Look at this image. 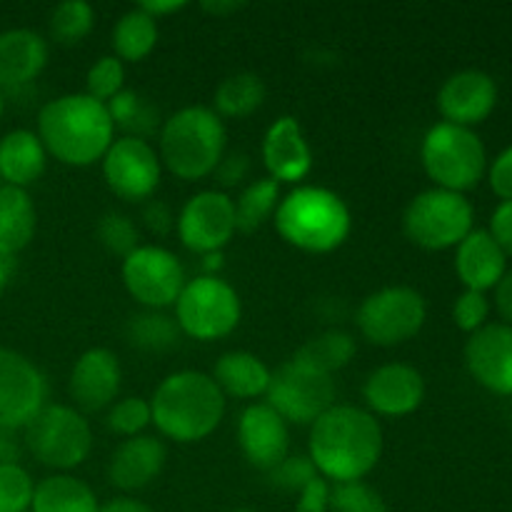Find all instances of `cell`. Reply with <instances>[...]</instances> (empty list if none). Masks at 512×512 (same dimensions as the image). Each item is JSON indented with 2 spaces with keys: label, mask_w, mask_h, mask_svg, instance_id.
Listing matches in <instances>:
<instances>
[{
  "label": "cell",
  "mask_w": 512,
  "mask_h": 512,
  "mask_svg": "<svg viewBox=\"0 0 512 512\" xmlns=\"http://www.w3.org/2000/svg\"><path fill=\"white\" fill-rule=\"evenodd\" d=\"M273 220L285 243L313 255L338 250L353 230L348 203L323 185H295L280 198Z\"/></svg>",
  "instance_id": "4"
},
{
  "label": "cell",
  "mask_w": 512,
  "mask_h": 512,
  "mask_svg": "<svg viewBox=\"0 0 512 512\" xmlns=\"http://www.w3.org/2000/svg\"><path fill=\"white\" fill-rule=\"evenodd\" d=\"M168 448L155 435H135L125 438L110 455L108 478L123 493L143 490L163 473Z\"/></svg>",
  "instance_id": "22"
},
{
  "label": "cell",
  "mask_w": 512,
  "mask_h": 512,
  "mask_svg": "<svg viewBox=\"0 0 512 512\" xmlns=\"http://www.w3.org/2000/svg\"><path fill=\"white\" fill-rule=\"evenodd\" d=\"M175 230L190 253H223L238 230L233 198L225 190H200L183 205Z\"/></svg>",
  "instance_id": "14"
},
{
  "label": "cell",
  "mask_w": 512,
  "mask_h": 512,
  "mask_svg": "<svg viewBox=\"0 0 512 512\" xmlns=\"http://www.w3.org/2000/svg\"><path fill=\"white\" fill-rule=\"evenodd\" d=\"M370 413L383 418H405L425 400V378L408 363H388L375 368L363 385Z\"/></svg>",
  "instance_id": "17"
},
{
  "label": "cell",
  "mask_w": 512,
  "mask_h": 512,
  "mask_svg": "<svg viewBox=\"0 0 512 512\" xmlns=\"http://www.w3.org/2000/svg\"><path fill=\"white\" fill-rule=\"evenodd\" d=\"M180 328L175 318L165 315L163 310H145V313L135 315L128 323V340L140 350L148 353H163L178 345Z\"/></svg>",
  "instance_id": "34"
},
{
  "label": "cell",
  "mask_w": 512,
  "mask_h": 512,
  "mask_svg": "<svg viewBox=\"0 0 512 512\" xmlns=\"http://www.w3.org/2000/svg\"><path fill=\"white\" fill-rule=\"evenodd\" d=\"M330 490H333V485H330L328 480L315 478L313 483H308L298 493L295 512H328V508H330Z\"/></svg>",
  "instance_id": "45"
},
{
  "label": "cell",
  "mask_w": 512,
  "mask_h": 512,
  "mask_svg": "<svg viewBox=\"0 0 512 512\" xmlns=\"http://www.w3.org/2000/svg\"><path fill=\"white\" fill-rule=\"evenodd\" d=\"M123 285L130 298L148 310H163L175 305L185 288V268L175 253L160 245H138L123 258Z\"/></svg>",
  "instance_id": "12"
},
{
  "label": "cell",
  "mask_w": 512,
  "mask_h": 512,
  "mask_svg": "<svg viewBox=\"0 0 512 512\" xmlns=\"http://www.w3.org/2000/svg\"><path fill=\"white\" fill-rule=\"evenodd\" d=\"M113 50L118 60H128V63H140L148 58L158 45V20L150 18L145 10L138 5L130 8L118 18L113 25Z\"/></svg>",
  "instance_id": "30"
},
{
  "label": "cell",
  "mask_w": 512,
  "mask_h": 512,
  "mask_svg": "<svg viewBox=\"0 0 512 512\" xmlns=\"http://www.w3.org/2000/svg\"><path fill=\"white\" fill-rule=\"evenodd\" d=\"M233 512H255V510H250V508H238V510H233Z\"/></svg>",
  "instance_id": "56"
},
{
  "label": "cell",
  "mask_w": 512,
  "mask_h": 512,
  "mask_svg": "<svg viewBox=\"0 0 512 512\" xmlns=\"http://www.w3.org/2000/svg\"><path fill=\"white\" fill-rule=\"evenodd\" d=\"M238 445L253 468L270 473L290 455L288 423L268 403H253L240 413Z\"/></svg>",
  "instance_id": "18"
},
{
  "label": "cell",
  "mask_w": 512,
  "mask_h": 512,
  "mask_svg": "<svg viewBox=\"0 0 512 512\" xmlns=\"http://www.w3.org/2000/svg\"><path fill=\"white\" fill-rule=\"evenodd\" d=\"M3 110H5V93L0 90V120H3Z\"/></svg>",
  "instance_id": "55"
},
{
  "label": "cell",
  "mask_w": 512,
  "mask_h": 512,
  "mask_svg": "<svg viewBox=\"0 0 512 512\" xmlns=\"http://www.w3.org/2000/svg\"><path fill=\"white\" fill-rule=\"evenodd\" d=\"M490 303L485 298V293H475V290H465L458 295L453 305V320L463 333H478L480 328H485V320H488Z\"/></svg>",
  "instance_id": "42"
},
{
  "label": "cell",
  "mask_w": 512,
  "mask_h": 512,
  "mask_svg": "<svg viewBox=\"0 0 512 512\" xmlns=\"http://www.w3.org/2000/svg\"><path fill=\"white\" fill-rule=\"evenodd\" d=\"M228 130L208 105H188L160 125V163L180 180H203L225 155Z\"/></svg>",
  "instance_id": "5"
},
{
  "label": "cell",
  "mask_w": 512,
  "mask_h": 512,
  "mask_svg": "<svg viewBox=\"0 0 512 512\" xmlns=\"http://www.w3.org/2000/svg\"><path fill=\"white\" fill-rule=\"evenodd\" d=\"M495 308H498L500 318L512 325V270H505L503 280L495 285Z\"/></svg>",
  "instance_id": "48"
},
{
  "label": "cell",
  "mask_w": 512,
  "mask_h": 512,
  "mask_svg": "<svg viewBox=\"0 0 512 512\" xmlns=\"http://www.w3.org/2000/svg\"><path fill=\"white\" fill-rule=\"evenodd\" d=\"M488 180H490V188H493V193L498 195L503 203L512 200V145L510 148H505L503 153L493 160Z\"/></svg>",
  "instance_id": "44"
},
{
  "label": "cell",
  "mask_w": 512,
  "mask_h": 512,
  "mask_svg": "<svg viewBox=\"0 0 512 512\" xmlns=\"http://www.w3.org/2000/svg\"><path fill=\"white\" fill-rule=\"evenodd\" d=\"M383 428L370 410L333 405L310 425L308 458L328 483H358L383 458Z\"/></svg>",
  "instance_id": "1"
},
{
  "label": "cell",
  "mask_w": 512,
  "mask_h": 512,
  "mask_svg": "<svg viewBox=\"0 0 512 512\" xmlns=\"http://www.w3.org/2000/svg\"><path fill=\"white\" fill-rule=\"evenodd\" d=\"M185 5H188V3H183V0H148V3H140L138 8L145 10L150 18L160 20V18H165V15H170V13H178V10H183Z\"/></svg>",
  "instance_id": "51"
},
{
  "label": "cell",
  "mask_w": 512,
  "mask_h": 512,
  "mask_svg": "<svg viewBox=\"0 0 512 512\" xmlns=\"http://www.w3.org/2000/svg\"><path fill=\"white\" fill-rule=\"evenodd\" d=\"M505 263H508V255L488 230H470L468 238L455 248V273L465 290H475V293L495 288L503 280Z\"/></svg>",
  "instance_id": "24"
},
{
  "label": "cell",
  "mask_w": 512,
  "mask_h": 512,
  "mask_svg": "<svg viewBox=\"0 0 512 512\" xmlns=\"http://www.w3.org/2000/svg\"><path fill=\"white\" fill-rule=\"evenodd\" d=\"M123 368L113 350L90 348L75 360L68 378V393L75 408L83 413H100L110 408L120 393Z\"/></svg>",
  "instance_id": "16"
},
{
  "label": "cell",
  "mask_w": 512,
  "mask_h": 512,
  "mask_svg": "<svg viewBox=\"0 0 512 512\" xmlns=\"http://www.w3.org/2000/svg\"><path fill=\"white\" fill-rule=\"evenodd\" d=\"M95 235H98V243L103 245L110 255H118V258H128V255L140 245L138 225L133 223L130 215L115 213V210H110V213H105L103 218L98 220Z\"/></svg>",
  "instance_id": "36"
},
{
  "label": "cell",
  "mask_w": 512,
  "mask_h": 512,
  "mask_svg": "<svg viewBox=\"0 0 512 512\" xmlns=\"http://www.w3.org/2000/svg\"><path fill=\"white\" fill-rule=\"evenodd\" d=\"M498 105V85L483 70H460L453 73L438 90V110L445 123L473 125L483 123Z\"/></svg>",
  "instance_id": "20"
},
{
  "label": "cell",
  "mask_w": 512,
  "mask_h": 512,
  "mask_svg": "<svg viewBox=\"0 0 512 512\" xmlns=\"http://www.w3.org/2000/svg\"><path fill=\"white\" fill-rule=\"evenodd\" d=\"M38 138L45 153L63 165L88 168L108 153L115 140V125L108 105L85 93H68L40 108Z\"/></svg>",
  "instance_id": "2"
},
{
  "label": "cell",
  "mask_w": 512,
  "mask_h": 512,
  "mask_svg": "<svg viewBox=\"0 0 512 512\" xmlns=\"http://www.w3.org/2000/svg\"><path fill=\"white\" fill-rule=\"evenodd\" d=\"M38 213L28 190L0 185V255L15 258L33 240Z\"/></svg>",
  "instance_id": "27"
},
{
  "label": "cell",
  "mask_w": 512,
  "mask_h": 512,
  "mask_svg": "<svg viewBox=\"0 0 512 512\" xmlns=\"http://www.w3.org/2000/svg\"><path fill=\"white\" fill-rule=\"evenodd\" d=\"M265 95H268V88L260 75L233 73L220 80V85L215 88L213 110L220 118L243 120L263 108Z\"/></svg>",
  "instance_id": "29"
},
{
  "label": "cell",
  "mask_w": 512,
  "mask_h": 512,
  "mask_svg": "<svg viewBox=\"0 0 512 512\" xmlns=\"http://www.w3.org/2000/svg\"><path fill=\"white\" fill-rule=\"evenodd\" d=\"M45 400L48 383L38 365L18 350L0 348V428L25 430Z\"/></svg>",
  "instance_id": "15"
},
{
  "label": "cell",
  "mask_w": 512,
  "mask_h": 512,
  "mask_svg": "<svg viewBox=\"0 0 512 512\" xmlns=\"http://www.w3.org/2000/svg\"><path fill=\"white\" fill-rule=\"evenodd\" d=\"M270 485L285 490V493H300L308 483H313L315 478H320L318 470H315L313 460L308 455H288L280 465H275L268 473Z\"/></svg>",
  "instance_id": "41"
},
{
  "label": "cell",
  "mask_w": 512,
  "mask_h": 512,
  "mask_svg": "<svg viewBox=\"0 0 512 512\" xmlns=\"http://www.w3.org/2000/svg\"><path fill=\"white\" fill-rule=\"evenodd\" d=\"M150 425V400L145 398H123L110 405L108 410V428L123 438H135L143 435Z\"/></svg>",
  "instance_id": "40"
},
{
  "label": "cell",
  "mask_w": 512,
  "mask_h": 512,
  "mask_svg": "<svg viewBox=\"0 0 512 512\" xmlns=\"http://www.w3.org/2000/svg\"><path fill=\"white\" fill-rule=\"evenodd\" d=\"M95 490L75 475L58 473L40 480L33 490L30 512H98Z\"/></svg>",
  "instance_id": "28"
},
{
  "label": "cell",
  "mask_w": 512,
  "mask_h": 512,
  "mask_svg": "<svg viewBox=\"0 0 512 512\" xmlns=\"http://www.w3.org/2000/svg\"><path fill=\"white\" fill-rule=\"evenodd\" d=\"M273 370L248 350H230L215 360L210 378L220 388V393L238 400H255L268 393Z\"/></svg>",
  "instance_id": "26"
},
{
  "label": "cell",
  "mask_w": 512,
  "mask_h": 512,
  "mask_svg": "<svg viewBox=\"0 0 512 512\" xmlns=\"http://www.w3.org/2000/svg\"><path fill=\"white\" fill-rule=\"evenodd\" d=\"M48 65V43L30 28L0 33V90H18L33 83Z\"/></svg>",
  "instance_id": "23"
},
{
  "label": "cell",
  "mask_w": 512,
  "mask_h": 512,
  "mask_svg": "<svg viewBox=\"0 0 512 512\" xmlns=\"http://www.w3.org/2000/svg\"><path fill=\"white\" fill-rule=\"evenodd\" d=\"M488 233L493 235L495 243L503 248V253L512 258V200H508V203H500L498 208H495L493 218H490Z\"/></svg>",
  "instance_id": "47"
},
{
  "label": "cell",
  "mask_w": 512,
  "mask_h": 512,
  "mask_svg": "<svg viewBox=\"0 0 512 512\" xmlns=\"http://www.w3.org/2000/svg\"><path fill=\"white\" fill-rule=\"evenodd\" d=\"M263 163L268 178L275 183H300L313 170V150H310L305 130L293 115H280L263 138Z\"/></svg>",
  "instance_id": "21"
},
{
  "label": "cell",
  "mask_w": 512,
  "mask_h": 512,
  "mask_svg": "<svg viewBox=\"0 0 512 512\" xmlns=\"http://www.w3.org/2000/svg\"><path fill=\"white\" fill-rule=\"evenodd\" d=\"M265 403L295 425H313L335 405V380L300 360L290 358L270 375Z\"/></svg>",
  "instance_id": "11"
},
{
  "label": "cell",
  "mask_w": 512,
  "mask_h": 512,
  "mask_svg": "<svg viewBox=\"0 0 512 512\" xmlns=\"http://www.w3.org/2000/svg\"><path fill=\"white\" fill-rule=\"evenodd\" d=\"M330 508L335 512H390L383 495L373 485L363 483H340L330 490Z\"/></svg>",
  "instance_id": "39"
},
{
  "label": "cell",
  "mask_w": 512,
  "mask_h": 512,
  "mask_svg": "<svg viewBox=\"0 0 512 512\" xmlns=\"http://www.w3.org/2000/svg\"><path fill=\"white\" fill-rule=\"evenodd\" d=\"M250 173V158L243 150H233V153H225L223 160L215 168L213 178L220 188H238Z\"/></svg>",
  "instance_id": "43"
},
{
  "label": "cell",
  "mask_w": 512,
  "mask_h": 512,
  "mask_svg": "<svg viewBox=\"0 0 512 512\" xmlns=\"http://www.w3.org/2000/svg\"><path fill=\"white\" fill-rule=\"evenodd\" d=\"M25 448L55 470H73L93 450V430L83 413L70 405H45L25 428Z\"/></svg>",
  "instance_id": "10"
},
{
  "label": "cell",
  "mask_w": 512,
  "mask_h": 512,
  "mask_svg": "<svg viewBox=\"0 0 512 512\" xmlns=\"http://www.w3.org/2000/svg\"><path fill=\"white\" fill-rule=\"evenodd\" d=\"M355 350H358V345H355L353 335L345 333V330H325V333L310 338L293 358L320 370V373L333 375L353 360Z\"/></svg>",
  "instance_id": "31"
},
{
  "label": "cell",
  "mask_w": 512,
  "mask_h": 512,
  "mask_svg": "<svg viewBox=\"0 0 512 512\" xmlns=\"http://www.w3.org/2000/svg\"><path fill=\"white\" fill-rule=\"evenodd\" d=\"M473 205L465 195L430 188L415 195L403 213V230L423 250L458 248L473 230Z\"/></svg>",
  "instance_id": "8"
},
{
  "label": "cell",
  "mask_w": 512,
  "mask_h": 512,
  "mask_svg": "<svg viewBox=\"0 0 512 512\" xmlns=\"http://www.w3.org/2000/svg\"><path fill=\"white\" fill-rule=\"evenodd\" d=\"M35 483L20 463L0 465V512H28Z\"/></svg>",
  "instance_id": "38"
},
{
  "label": "cell",
  "mask_w": 512,
  "mask_h": 512,
  "mask_svg": "<svg viewBox=\"0 0 512 512\" xmlns=\"http://www.w3.org/2000/svg\"><path fill=\"white\" fill-rule=\"evenodd\" d=\"M428 320V303L410 285H388L360 303L355 323L360 335L378 348H395L423 330Z\"/></svg>",
  "instance_id": "9"
},
{
  "label": "cell",
  "mask_w": 512,
  "mask_h": 512,
  "mask_svg": "<svg viewBox=\"0 0 512 512\" xmlns=\"http://www.w3.org/2000/svg\"><path fill=\"white\" fill-rule=\"evenodd\" d=\"M143 223L150 233L165 238V235H170V230L175 228L173 210H170V205L163 203V200L150 198L148 203L143 205Z\"/></svg>",
  "instance_id": "46"
},
{
  "label": "cell",
  "mask_w": 512,
  "mask_h": 512,
  "mask_svg": "<svg viewBox=\"0 0 512 512\" xmlns=\"http://www.w3.org/2000/svg\"><path fill=\"white\" fill-rule=\"evenodd\" d=\"M13 273H15V258H3V255H0V295L5 293V288H8L10 280H13Z\"/></svg>",
  "instance_id": "53"
},
{
  "label": "cell",
  "mask_w": 512,
  "mask_h": 512,
  "mask_svg": "<svg viewBox=\"0 0 512 512\" xmlns=\"http://www.w3.org/2000/svg\"><path fill=\"white\" fill-rule=\"evenodd\" d=\"M420 160L438 188L460 193L478 188L485 175V145L473 128L453 123H435L420 145Z\"/></svg>",
  "instance_id": "6"
},
{
  "label": "cell",
  "mask_w": 512,
  "mask_h": 512,
  "mask_svg": "<svg viewBox=\"0 0 512 512\" xmlns=\"http://www.w3.org/2000/svg\"><path fill=\"white\" fill-rule=\"evenodd\" d=\"M200 8L205 10V13L215 15V18H225L228 13H238L240 8H245V3H235V0H215V3H203Z\"/></svg>",
  "instance_id": "52"
},
{
  "label": "cell",
  "mask_w": 512,
  "mask_h": 512,
  "mask_svg": "<svg viewBox=\"0 0 512 512\" xmlns=\"http://www.w3.org/2000/svg\"><path fill=\"white\" fill-rule=\"evenodd\" d=\"M470 375L495 395H512V325L488 323L465 345Z\"/></svg>",
  "instance_id": "19"
},
{
  "label": "cell",
  "mask_w": 512,
  "mask_h": 512,
  "mask_svg": "<svg viewBox=\"0 0 512 512\" xmlns=\"http://www.w3.org/2000/svg\"><path fill=\"white\" fill-rule=\"evenodd\" d=\"M220 268H223V253L203 255V275H218Z\"/></svg>",
  "instance_id": "54"
},
{
  "label": "cell",
  "mask_w": 512,
  "mask_h": 512,
  "mask_svg": "<svg viewBox=\"0 0 512 512\" xmlns=\"http://www.w3.org/2000/svg\"><path fill=\"white\" fill-rule=\"evenodd\" d=\"M243 318L240 295L220 275H198L188 280L175 300V323L180 333L200 343L228 338Z\"/></svg>",
  "instance_id": "7"
},
{
  "label": "cell",
  "mask_w": 512,
  "mask_h": 512,
  "mask_svg": "<svg viewBox=\"0 0 512 512\" xmlns=\"http://www.w3.org/2000/svg\"><path fill=\"white\" fill-rule=\"evenodd\" d=\"M105 105H108L115 128L125 130L128 138L148 140V135H153L160 128L158 108L138 90H123Z\"/></svg>",
  "instance_id": "33"
},
{
  "label": "cell",
  "mask_w": 512,
  "mask_h": 512,
  "mask_svg": "<svg viewBox=\"0 0 512 512\" xmlns=\"http://www.w3.org/2000/svg\"><path fill=\"white\" fill-rule=\"evenodd\" d=\"M225 395L210 375L200 370H178L160 380L150 398V423L163 438L180 445L200 443L220 428Z\"/></svg>",
  "instance_id": "3"
},
{
  "label": "cell",
  "mask_w": 512,
  "mask_h": 512,
  "mask_svg": "<svg viewBox=\"0 0 512 512\" xmlns=\"http://www.w3.org/2000/svg\"><path fill=\"white\" fill-rule=\"evenodd\" d=\"M95 25V8L85 0H63L50 10L48 30L58 45H78Z\"/></svg>",
  "instance_id": "35"
},
{
  "label": "cell",
  "mask_w": 512,
  "mask_h": 512,
  "mask_svg": "<svg viewBox=\"0 0 512 512\" xmlns=\"http://www.w3.org/2000/svg\"><path fill=\"white\" fill-rule=\"evenodd\" d=\"M48 165V153L33 130H10L0 138V180L10 188L28 190Z\"/></svg>",
  "instance_id": "25"
},
{
  "label": "cell",
  "mask_w": 512,
  "mask_h": 512,
  "mask_svg": "<svg viewBox=\"0 0 512 512\" xmlns=\"http://www.w3.org/2000/svg\"><path fill=\"white\" fill-rule=\"evenodd\" d=\"M125 90V68L123 60L115 55H103L95 60L85 75V95L100 100V103H110L118 93Z\"/></svg>",
  "instance_id": "37"
},
{
  "label": "cell",
  "mask_w": 512,
  "mask_h": 512,
  "mask_svg": "<svg viewBox=\"0 0 512 512\" xmlns=\"http://www.w3.org/2000/svg\"><path fill=\"white\" fill-rule=\"evenodd\" d=\"M98 512H155L150 505H145L143 500H135L130 495H120V498L108 500L105 505H100Z\"/></svg>",
  "instance_id": "50"
},
{
  "label": "cell",
  "mask_w": 512,
  "mask_h": 512,
  "mask_svg": "<svg viewBox=\"0 0 512 512\" xmlns=\"http://www.w3.org/2000/svg\"><path fill=\"white\" fill-rule=\"evenodd\" d=\"M20 440L15 435V430L0 428V465L18 463L20 460Z\"/></svg>",
  "instance_id": "49"
},
{
  "label": "cell",
  "mask_w": 512,
  "mask_h": 512,
  "mask_svg": "<svg viewBox=\"0 0 512 512\" xmlns=\"http://www.w3.org/2000/svg\"><path fill=\"white\" fill-rule=\"evenodd\" d=\"M103 178L110 193L128 203H145L155 195L163 175L160 155L148 140L115 138L103 155Z\"/></svg>",
  "instance_id": "13"
},
{
  "label": "cell",
  "mask_w": 512,
  "mask_h": 512,
  "mask_svg": "<svg viewBox=\"0 0 512 512\" xmlns=\"http://www.w3.org/2000/svg\"><path fill=\"white\" fill-rule=\"evenodd\" d=\"M280 203V185L273 178H260L245 185L235 205V225L240 233H255L275 215Z\"/></svg>",
  "instance_id": "32"
}]
</instances>
